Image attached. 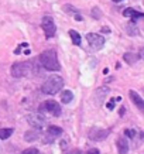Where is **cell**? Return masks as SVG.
I'll use <instances>...</instances> for the list:
<instances>
[{"label":"cell","instance_id":"6da1fadb","mask_svg":"<svg viewBox=\"0 0 144 154\" xmlns=\"http://www.w3.org/2000/svg\"><path fill=\"white\" fill-rule=\"evenodd\" d=\"M40 64L48 71H54L55 72V71L61 69V65L58 62V55H57V51L54 48H50V50H45L44 52H41Z\"/></svg>","mask_w":144,"mask_h":154},{"label":"cell","instance_id":"7a4b0ae2","mask_svg":"<svg viewBox=\"0 0 144 154\" xmlns=\"http://www.w3.org/2000/svg\"><path fill=\"white\" fill-rule=\"evenodd\" d=\"M62 86H64V79L61 78L60 75H51L42 84L41 91L45 95H55L62 89Z\"/></svg>","mask_w":144,"mask_h":154},{"label":"cell","instance_id":"3957f363","mask_svg":"<svg viewBox=\"0 0 144 154\" xmlns=\"http://www.w3.org/2000/svg\"><path fill=\"white\" fill-rule=\"evenodd\" d=\"M31 71H33V64L31 62H26V61L16 62L11 66V75L14 78H24V76L30 75Z\"/></svg>","mask_w":144,"mask_h":154},{"label":"cell","instance_id":"277c9868","mask_svg":"<svg viewBox=\"0 0 144 154\" xmlns=\"http://www.w3.org/2000/svg\"><path fill=\"white\" fill-rule=\"evenodd\" d=\"M38 110H40V113H50V115H52L54 117L61 116L60 103L55 102V100H52V99L42 102L41 105H40V109H38Z\"/></svg>","mask_w":144,"mask_h":154},{"label":"cell","instance_id":"5b68a950","mask_svg":"<svg viewBox=\"0 0 144 154\" xmlns=\"http://www.w3.org/2000/svg\"><path fill=\"white\" fill-rule=\"evenodd\" d=\"M41 27L44 30V34H45L47 38H52L55 35V23L52 20L51 16H44L41 20Z\"/></svg>","mask_w":144,"mask_h":154},{"label":"cell","instance_id":"8992f818","mask_svg":"<svg viewBox=\"0 0 144 154\" xmlns=\"http://www.w3.org/2000/svg\"><path fill=\"white\" fill-rule=\"evenodd\" d=\"M27 122L33 129L41 130L42 127H44V125H45V117L42 116L41 113H34V115H28Z\"/></svg>","mask_w":144,"mask_h":154},{"label":"cell","instance_id":"52a82bcc","mask_svg":"<svg viewBox=\"0 0 144 154\" xmlns=\"http://www.w3.org/2000/svg\"><path fill=\"white\" fill-rule=\"evenodd\" d=\"M86 40H88V44L90 45V48H93V50H100L105 45V38L100 34L89 33L86 35Z\"/></svg>","mask_w":144,"mask_h":154},{"label":"cell","instance_id":"ba28073f","mask_svg":"<svg viewBox=\"0 0 144 154\" xmlns=\"http://www.w3.org/2000/svg\"><path fill=\"white\" fill-rule=\"evenodd\" d=\"M62 134V129L58 126H50L48 129H47L45 134H44V143H47V144H50V143H52V141L55 140L57 137H60V136Z\"/></svg>","mask_w":144,"mask_h":154},{"label":"cell","instance_id":"9c48e42d","mask_svg":"<svg viewBox=\"0 0 144 154\" xmlns=\"http://www.w3.org/2000/svg\"><path fill=\"white\" fill-rule=\"evenodd\" d=\"M109 133H110V130H107V129L93 127V129H90V131H89V139L93 141H102L109 136Z\"/></svg>","mask_w":144,"mask_h":154},{"label":"cell","instance_id":"30bf717a","mask_svg":"<svg viewBox=\"0 0 144 154\" xmlns=\"http://www.w3.org/2000/svg\"><path fill=\"white\" fill-rule=\"evenodd\" d=\"M109 94H110V89L107 88V86H102V88L96 89L95 91V103L96 105H102Z\"/></svg>","mask_w":144,"mask_h":154},{"label":"cell","instance_id":"8fae6325","mask_svg":"<svg viewBox=\"0 0 144 154\" xmlns=\"http://www.w3.org/2000/svg\"><path fill=\"white\" fill-rule=\"evenodd\" d=\"M129 96H130L131 102L134 103L136 106H137L140 110L143 112V110H144V99L141 98V96H140V95L137 94L136 91H130V92H129Z\"/></svg>","mask_w":144,"mask_h":154},{"label":"cell","instance_id":"7c38bea8","mask_svg":"<svg viewBox=\"0 0 144 154\" xmlns=\"http://www.w3.org/2000/svg\"><path fill=\"white\" fill-rule=\"evenodd\" d=\"M116 146H117V151L120 154H127V151H129V141L126 140L124 137H119L116 141Z\"/></svg>","mask_w":144,"mask_h":154},{"label":"cell","instance_id":"4fadbf2b","mask_svg":"<svg viewBox=\"0 0 144 154\" xmlns=\"http://www.w3.org/2000/svg\"><path fill=\"white\" fill-rule=\"evenodd\" d=\"M40 136H41L40 130H37V129H31V130L26 131V134H24V139H26V141L31 143V141L38 140V139H40Z\"/></svg>","mask_w":144,"mask_h":154},{"label":"cell","instance_id":"5bb4252c","mask_svg":"<svg viewBox=\"0 0 144 154\" xmlns=\"http://www.w3.org/2000/svg\"><path fill=\"white\" fill-rule=\"evenodd\" d=\"M123 16H126V17H133V19H143V17H144V13H141V11H137V10L129 7V9H126L124 11H123Z\"/></svg>","mask_w":144,"mask_h":154},{"label":"cell","instance_id":"9a60e30c","mask_svg":"<svg viewBox=\"0 0 144 154\" xmlns=\"http://www.w3.org/2000/svg\"><path fill=\"white\" fill-rule=\"evenodd\" d=\"M126 31H127V34H129V35H131V37H136V35H139V34H140L139 27L136 26L134 20L127 24V27H126Z\"/></svg>","mask_w":144,"mask_h":154},{"label":"cell","instance_id":"2e32d148","mask_svg":"<svg viewBox=\"0 0 144 154\" xmlns=\"http://www.w3.org/2000/svg\"><path fill=\"white\" fill-rule=\"evenodd\" d=\"M123 60H124L129 65H133V64H136V62L139 61V55H137V54H133V52H126L124 55H123Z\"/></svg>","mask_w":144,"mask_h":154},{"label":"cell","instance_id":"e0dca14e","mask_svg":"<svg viewBox=\"0 0 144 154\" xmlns=\"http://www.w3.org/2000/svg\"><path fill=\"white\" fill-rule=\"evenodd\" d=\"M14 129L11 127H5V129H0V140H6V139H9L10 136L13 134Z\"/></svg>","mask_w":144,"mask_h":154},{"label":"cell","instance_id":"ac0fdd59","mask_svg":"<svg viewBox=\"0 0 144 154\" xmlns=\"http://www.w3.org/2000/svg\"><path fill=\"white\" fill-rule=\"evenodd\" d=\"M72 99H74V94H72L71 91H64L62 95H61V100H62V103H69Z\"/></svg>","mask_w":144,"mask_h":154},{"label":"cell","instance_id":"d6986e66","mask_svg":"<svg viewBox=\"0 0 144 154\" xmlns=\"http://www.w3.org/2000/svg\"><path fill=\"white\" fill-rule=\"evenodd\" d=\"M69 37L75 45H79V44H81V35H79L75 30H69Z\"/></svg>","mask_w":144,"mask_h":154},{"label":"cell","instance_id":"ffe728a7","mask_svg":"<svg viewBox=\"0 0 144 154\" xmlns=\"http://www.w3.org/2000/svg\"><path fill=\"white\" fill-rule=\"evenodd\" d=\"M64 10H65V11H68V13H74V14L79 13L78 10L75 9L74 6H71V5H66V6H64Z\"/></svg>","mask_w":144,"mask_h":154},{"label":"cell","instance_id":"44dd1931","mask_svg":"<svg viewBox=\"0 0 144 154\" xmlns=\"http://www.w3.org/2000/svg\"><path fill=\"white\" fill-rule=\"evenodd\" d=\"M92 14H93V19H96V20L102 17V11H99L98 7H95V9L92 10Z\"/></svg>","mask_w":144,"mask_h":154},{"label":"cell","instance_id":"7402d4cb","mask_svg":"<svg viewBox=\"0 0 144 154\" xmlns=\"http://www.w3.org/2000/svg\"><path fill=\"white\" fill-rule=\"evenodd\" d=\"M124 134L127 136V137H130V139H134L136 137V130H133V129H127V130L124 131Z\"/></svg>","mask_w":144,"mask_h":154},{"label":"cell","instance_id":"603a6c76","mask_svg":"<svg viewBox=\"0 0 144 154\" xmlns=\"http://www.w3.org/2000/svg\"><path fill=\"white\" fill-rule=\"evenodd\" d=\"M21 154H40V151L37 149H26Z\"/></svg>","mask_w":144,"mask_h":154},{"label":"cell","instance_id":"cb8c5ba5","mask_svg":"<svg viewBox=\"0 0 144 154\" xmlns=\"http://www.w3.org/2000/svg\"><path fill=\"white\" fill-rule=\"evenodd\" d=\"M137 55H139L140 60H143V61H144V47H143V48H140V50H139V54H137Z\"/></svg>","mask_w":144,"mask_h":154},{"label":"cell","instance_id":"d4e9b609","mask_svg":"<svg viewBox=\"0 0 144 154\" xmlns=\"http://www.w3.org/2000/svg\"><path fill=\"white\" fill-rule=\"evenodd\" d=\"M107 109H109V110H113V109H115V99L107 103Z\"/></svg>","mask_w":144,"mask_h":154},{"label":"cell","instance_id":"484cf974","mask_svg":"<svg viewBox=\"0 0 144 154\" xmlns=\"http://www.w3.org/2000/svg\"><path fill=\"white\" fill-rule=\"evenodd\" d=\"M88 154H100V151H99L98 149H90L88 151Z\"/></svg>","mask_w":144,"mask_h":154},{"label":"cell","instance_id":"4316f807","mask_svg":"<svg viewBox=\"0 0 144 154\" xmlns=\"http://www.w3.org/2000/svg\"><path fill=\"white\" fill-rule=\"evenodd\" d=\"M65 154H81V151H79V150H71V151H66Z\"/></svg>","mask_w":144,"mask_h":154},{"label":"cell","instance_id":"83f0119b","mask_svg":"<svg viewBox=\"0 0 144 154\" xmlns=\"http://www.w3.org/2000/svg\"><path fill=\"white\" fill-rule=\"evenodd\" d=\"M113 2H116V3H119V2H121V0H113Z\"/></svg>","mask_w":144,"mask_h":154}]
</instances>
